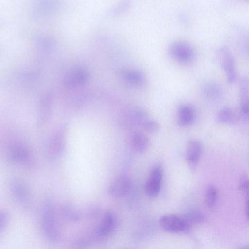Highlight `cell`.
<instances>
[{
	"label": "cell",
	"instance_id": "9a60e30c",
	"mask_svg": "<svg viewBox=\"0 0 249 249\" xmlns=\"http://www.w3.org/2000/svg\"><path fill=\"white\" fill-rule=\"evenodd\" d=\"M217 119L219 122L224 124L235 123L238 119V116L234 110L229 107L222 108L218 112Z\"/></svg>",
	"mask_w": 249,
	"mask_h": 249
},
{
	"label": "cell",
	"instance_id": "7a4b0ae2",
	"mask_svg": "<svg viewBox=\"0 0 249 249\" xmlns=\"http://www.w3.org/2000/svg\"><path fill=\"white\" fill-rule=\"evenodd\" d=\"M216 56L228 81L234 82L237 78V72L235 61L231 52L227 47H221L217 51Z\"/></svg>",
	"mask_w": 249,
	"mask_h": 249
},
{
	"label": "cell",
	"instance_id": "ba28073f",
	"mask_svg": "<svg viewBox=\"0 0 249 249\" xmlns=\"http://www.w3.org/2000/svg\"><path fill=\"white\" fill-rule=\"evenodd\" d=\"M115 226L116 219L114 215L110 212H106L95 231V236L103 238L108 236L113 231Z\"/></svg>",
	"mask_w": 249,
	"mask_h": 249
},
{
	"label": "cell",
	"instance_id": "603a6c76",
	"mask_svg": "<svg viewBox=\"0 0 249 249\" xmlns=\"http://www.w3.org/2000/svg\"><path fill=\"white\" fill-rule=\"evenodd\" d=\"M144 129L149 133H155L159 129V124L155 120H149L146 121L143 124Z\"/></svg>",
	"mask_w": 249,
	"mask_h": 249
},
{
	"label": "cell",
	"instance_id": "d6986e66",
	"mask_svg": "<svg viewBox=\"0 0 249 249\" xmlns=\"http://www.w3.org/2000/svg\"><path fill=\"white\" fill-rule=\"evenodd\" d=\"M60 211L64 217L69 221L76 222L80 220L79 214L69 205H66L62 206Z\"/></svg>",
	"mask_w": 249,
	"mask_h": 249
},
{
	"label": "cell",
	"instance_id": "6da1fadb",
	"mask_svg": "<svg viewBox=\"0 0 249 249\" xmlns=\"http://www.w3.org/2000/svg\"><path fill=\"white\" fill-rule=\"evenodd\" d=\"M41 229L44 237L51 242H57L60 238V231L54 211L53 204L46 202L42 213Z\"/></svg>",
	"mask_w": 249,
	"mask_h": 249
},
{
	"label": "cell",
	"instance_id": "ac0fdd59",
	"mask_svg": "<svg viewBox=\"0 0 249 249\" xmlns=\"http://www.w3.org/2000/svg\"><path fill=\"white\" fill-rule=\"evenodd\" d=\"M161 183L148 179L145 185V192L150 197H156L160 190Z\"/></svg>",
	"mask_w": 249,
	"mask_h": 249
},
{
	"label": "cell",
	"instance_id": "2e32d148",
	"mask_svg": "<svg viewBox=\"0 0 249 249\" xmlns=\"http://www.w3.org/2000/svg\"><path fill=\"white\" fill-rule=\"evenodd\" d=\"M202 91L206 96L212 99H218L222 92L221 86L215 82L206 83L203 86Z\"/></svg>",
	"mask_w": 249,
	"mask_h": 249
},
{
	"label": "cell",
	"instance_id": "ffe728a7",
	"mask_svg": "<svg viewBox=\"0 0 249 249\" xmlns=\"http://www.w3.org/2000/svg\"><path fill=\"white\" fill-rule=\"evenodd\" d=\"M12 186L16 197L21 201H25L27 198V192L24 186L18 181L15 180L13 182Z\"/></svg>",
	"mask_w": 249,
	"mask_h": 249
},
{
	"label": "cell",
	"instance_id": "5bb4252c",
	"mask_svg": "<svg viewBox=\"0 0 249 249\" xmlns=\"http://www.w3.org/2000/svg\"><path fill=\"white\" fill-rule=\"evenodd\" d=\"M239 188L244 194L245 214L249 219V178L245 173H243L240 176Z\"/></svg>",
	"mask_w": 249,
	"mask_h": 249
},
{
	"label": "cell",
	"instance_id": "5b68a950",
	"mask_svg": "<svg viewBox=\"0 0 249 249\" xmlns=\"http://www.w3.org/2000/svg\"><path fill=\"white\" fill-rule=\"evenodd\" d=\"M169 51L173 57L180 62L188 63L194 58L193 50L184 42H174L170 45Z\"/></svg>",
	"mask_w": 249,
	"mask_h": 249
},
{
	"label": "cell",
	"instance_id": "52a82bcc",
	"mask_svg": "<svg viewBox=\"0 0 249 249\" xmlns=\"http://www.w3.org/2000/svg\"><path fill=\"white\" fill-rule=\"evenodd\" d=\"M8 157L9 159L14 162H21L25 164H29L31 161V157L27 148L21 143L16 142L11 145Z\"/></svg>",
	"mask_w": 249,
	"mask_h": 249
},
{
	"label": "cell",
	"instance_id": "8992f818",
	"mask_svg": "<svg viewBox=\"0 0 249 249\" xmlns=\"http://www.w3.org/2000/svg\"><path fill=\"white\" fill-rule=\"evenodd\" d=\"M241 114L243 119L249 122V79H242L239 85Z\"/></svg>",
	"mask_w": 249,
	"mask_h": 249
},
{
	"label": "cell",
	"instance_id": "e0dca14e",
	"mask_svg": "<svg viewBox=\"0 0 249 249\" xmlns=\"http://www.w3.org/2000/svg\"><path fill=\"white\" fill-rule=\"evenodd\" d=\"M218 196L216 187L212 184L209 185L206 189L204 201L206 206L209 208H213L215 205Z\"/></svg>",
	"mask_w": 249,
	"mask_h": 249
},
{
	"label": "cell",
	"instance_id": "277c9868",
	"mask_svg": "<svg viewBox=\"0 0 249 249\" xmlns=\"http://www.w3.org/2000/svg\"><path fill=\"white\" fill-rule=\"evenodd\" d=\"M203 151L202 144L199 140H190L187 143L186 159L189 168L192 171L196 170Z\"/></svg>",
	"mask_w": 249,
	"mask_h": 249
},
{
	"label": "cell",
	"instance_id": "9c48e42d",
	"mask_svg": "<svg viewBox=\"0 0 249 249\" xmlns=\"http://www.w3.org/2000/svg\"><path fill=\"white\" fill-rule=\"evenodd\" d=\"M131 182L126 176H122L116 178L109 188L110 195L115 197L119 198L125 196L129 192Z\"/></svg>",
	"mask_w": 249,
	"mask_h": 249
},
{
	"label": "cell",
	"instance_id": "d4e9b609",
	"mask_svg": "<svg viewBox=\"0 0 249 249\" xmlns=\"http://www.w3.org/2000/svg\"><path fill=\"white\" fill-rule=\"evenodd\" d=\"M239 249H249V245H245L239 248Z\"/></svg>",
	"mask_w": 249,
	"mask_h": 249
},
{
	"label": "cell",
	"instance_id": "3957f363",
	"mask_svg": "<svg viewBox=\"0 0 249 249\" xmlns=\"http://www.w3.org/2000/svg\"><path fill=\"white\" fill-rule=\"evenodd\" d=\"M159 223L164 231L170 233L185 232L190 226L185 218L175 214H167L161 216Z\"/></svg>",
	"mask_w": 249,
	"mask_h": 249
},
{
	"label": "cell",
	"instance_id": "4fadbf2b",
	"mask_svg": "<svg viewBox=\"0 0 249 249\" xmlns=\"http://www.w3.org/2000/svg\"><path fill=\"white\" fill-rule=\"evenodd\" d=\"M131 142L133 148L139 153H144L149 148V140L145 135L142 133L134 134L132 137Z\"/></svg>",
	"mask_w": 249,
	"mask_h": 249
},
{
	"label": "cell",
	"instance_id": "30bf717a",
	"mask_svg": "<svg viewBox=\"0 0 249 249\" xmlns=\"http://www.w3.org/2000/svg\"><path fill=\"white\" fill-rule=\"evenodd\" d=\"M65 129L60 128L54 135L50 145V155L53 158L57 157L62 153L65 143Z\"/></svg>",
	"mask_w": 249,
	"mask_h": 249
},
{
	"label": "cell",
	"instance_id": "7402d4cb",
	"mask_svg": "<svg viewBox=\"0 0 249 249\" xmlns=\"http://www.w3.org/2000/svg\"><path fill=\"white\" fill-rule=\"evenodd\" d=\"M163 168L160 164L154 166L151 169L148 179L161 183L163 177Z\"/></svg>",
	"mask_w": 249,
	"mask_h": 249
},
{
	"label": "cell",
	"instance_id": "44dd1931",
	"mask_svg": "<svg viewBox=\"0 0 249 249\" xmlns=\"http://www.w3.org/2000/svg\"><path fill=\"white\" fill-rule=\"evenodd\" d=\"M185 220L190 225L191 224H200L205 221V215L198 211L190 212L186 215Z\"/></svg>",
	"mask_w": 249,
	"mask_h": 249
},
{
	"label": "cell",
	"instance_id": "8fae6325",
	"mask_svg": "<svg viewBox=\"0 0 249 249\" xmlns=\"http://www.w3.org/2000/svg\"><path fill=\"white\" fill-rule=\"evenodd\" d=\"M195 113L193 108L189 105H183L178 112V123L181 126L190 125L194 121Z\"/></svg>",
	"mask_w": 249,
	"mask_h": 249
},
{
	"label": "cell",
	"instance_id": "7c38bea8",
	"mask_svg": "<svg viewBox=\"0 0 249 249\" xmlns=\"http://www.w3.org/2000/svg\"><path fill=\"white\" fill-rule=\"evenodd\" d=\"M121 75L125 82L133 86H142L145 82V78L143 75L139 71L135 70L124 71Z\"/></svg>",
	"mask_w": 249,
	"mask_h": 249
},
{
	"label": "cell",
	"instance_id": "cb8c5ba5",
	"mask_svg": "<svg viewBox=\"0 0 249 249\" xmlns=\"http://www.w3.org/2000/svg\"><path fill=\"white\" fill-rule=\"evenodd\" d=\"M8 216L5 213H1L0 215V228L2 231L6 226L8 222Z\"/></svg>",
	"mask_w": 249,
	"mask_h": 249
}]
</instances>
